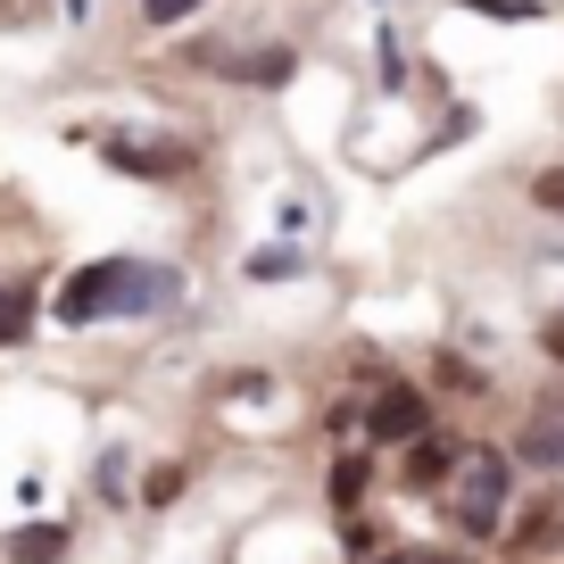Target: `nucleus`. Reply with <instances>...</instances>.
<instances>
[{
	"label": "nucleus",
	"instance_id": "nucleus-1",
	"mask_svg": "<svg viewBox=\"0 0 564 564\" xmlns=\"http://www.w3.org/2000/svg\"><path fill=\"white\" fill-rule=\"evenodd\" d=\"M159 300H175V274L141 258H91L58 282V324H117V316H150Z\"/></svg>",
	"mask_w": 564,
	"mask_h": 564
},
{
	"label": "nucleus",
	"instance_id": "nucleus-2",
	"mask_svg": "<svg viewBox=\"0 0 564 564\" xmlns=\"http://www.w3.org/2000/svg\"><path fill=\"white\" fill-rule=\"evenodd\" d=\"M423 423H432V399H423L415 382H382L373 390V406H366V441H423Z\"/></svg>",
	"mask_w": 564,
	"mask_h": 564
},
{
	"label": "nucleus",
	"instance_id": "nucleus-3",
	"mask_svg": "<svg viewBox=\"0 0 564 564\" xmlns=\"http://www.w3.org/2000/svg\"><path fill=\"white\" fill-rule=\"evenodd\" d=\"M100 159L117 166L124 183H175L183 166H192V150H175V141H124V133H108Z\"/></svg>",
	"mask_w": 564,
	"mask_h": 564
},
{
	"label": "nucleus",
	"instance_id": "nucleus-4",
	"mask_svg": "<svg viewBox=\"0 0 564 564\" xmlns=\"http://www.w3.org/2000/svg\"><path fill=\"white\" fill-rule=\"evenodd\" d=\"M225 75H232V84H249V91H282L291 75H300V51H291V42H265V51L225 58Z\"/></svg>",
	"mask_w": 564,
	"mask_h": 564
},
{
	"label": "nucleus",
	"instance_id": "nucleus-5",
	"mask_svg": "<svg viewBox=\"0 0 564 564\" xmlns=\"http://www.w3.org/2000/svg\"><path fill=\"white\" fill-rule=\"evenodd\" d=\"M498 514H507V465L481 457L474 465V490H465V531H498Z\"/></svg>",
	"mask_w": 564,
	"mask_h": 564
},
{
	"label": "nucleus",
	"instance_id": "nucleus-6",
	"mask_svg": "<svg viewBox=\"0 0 564 564\" xmlns=\"http://www.w3.org/2000/svg\"><path fill=\"white\" fill-rule=\"evenodd\" d=\"M457 474V441H406V481H448Z\"/></svg>",
	"mask_w": 564,
	"mask_h": 564
},
{
	"label": "nucleus",
	"instance_id": "nucleus-7",
	"mask_svg": "<svg viewBox=\"0 0 564 564\" xmlns=\"http://www.w3.org/2000/svg\"><path fill=\"white\" fill-rule=\"evenodd\" d=\"M307 274V249L274 241V249H249V282H300Z\"/></svg>",
	"mask_w": 564,
	"mask_h": 564
},
{
	"label": "nucleus",
	"instance_id": "nucleus-8",
	"mask_svg": "<svg viewBox=\"0 0 564 564\" xmlns=\"http://www.w3.org/2000/svg\"><path fill=\"white\" fill-rule=\"evenodd\" d=\"M25 333H34V291L9 282V291H0V349H18Z\"/></svg>",
	"mask_w": 564,
	"mask_h": 564
},
{
	"label": "nucleus",
	"instance_id": "nucleus-9",
	"mask_svg": "<svg viewBox=\"0 0 564 564\" xmlns=\"http://www.w3.org/2000/svg\"><path fill=\"white\" fill-rule=\"evenodd\" d=\"M58 547H67V531L42 523V531H18V540H9V556H18V564H58Z\"/></svg>",
	"mask_w": 564,
	"mask_h": 564
},
{
	"label": "nucleus",
	"instance_id": "nucleus-10",
	"mask_svg": "<svg viewBox=\"0 0 564 564\" xmlns=\"http://www.w3.org/2000/svg\"><path fill=\"white\" fill-rule=\"evenodd\" d=\"M523 465H564V423H531L523 432Z\"/></svg>",
	"mask_w": 564,
	"mask_h": 564
},
{
	"label": "nucleus",
	"instance_id": "nucleus-11",
	"mask_svg": "<svg viewBox=\"0 0 564 564\" xmlns=\"http://www.w3.org/2000/svg\"><path fill=\"white\" fill-rule=\"evenodd\" d=\"M465 9H481V18H507V25H531V18H540V0H465Z\"/></svg>",
	"mask_w": 564,
	"mask_h": 564
},
{
	"label": "nucleus",
	"instance_id": "nucleus-12",
	"mask_svg": "<svg viewBox=\"0 0 564 564\" xmlns=\"http://www.w3.org/2000/svg\"><path fill=\"white\" fill-rule=\"evenodd\" d=\"M366 498V465H333V507H357Z\"/></svg>",
	"mask_w": 564,
	"mask_h": 564
},
{
	"label": "nucleus",
	"instance_id": "nucleus-13",
	"mask_svg": "<svg viewBox=\"0 0 564 564\" xmlns=\"http://www.w3.org/2000/svg\"><path fill=\"white\" fill-rule=\"evenodd\" d=\"M192 9H208V0H141V25H175V18H192Z\"/></svg>",
	"mask_w": 564,
	"mask_h": 564
},
{
	"label": "nucleus",
	"instance_id": "nucleus-14",
	"mask_svg": "<svg viewBox=\"0 0 564 564\" xmlns=\"http://www.w3.org/2000/svg\"><path fill=\"white\" fill-rule=\"evenodd\" d=\"M531 199H540V208H547V216H564V166H547V175H540V183H531Z\"/></svg>",
	"mask_w": 564,
	"mask_h": 564
},
{
	"label": "nucleus",
	"instance_id": "nucleus-15",
	"mask_svg": "<svg viewBox=\"0 0 564 564\" xmlns=\"http://www.w3.org/2000/svg\"><path fill=\"white\" fill-rule=\"evenodd\" d=\"M175 490H183V465H159V474H150V507H166Z\"/></svg>",
	"mask_w": 564,
	"mask_h": 564
},
{
	"label": "nucleus",
	"instance_id": "nucleus-16",
	"mask_svg": "<svg viewBox=\"0 0 564 564\" xmlns=\"http://www.w3.org/2000/svg\"><path fill=\"white\" fill-rule=\"evenodd\" d=\"M441 382H448V390H481V373L465 366V357H441Z\"/></svg>",
	"mask_w": 564,
	"mask_h": 564
},
{
	"label": "nucleus",
	"instance_id": "nucleus-17",
	"mask_svg": "<svg viewBox=\"0 0 564 564\" xmlns=\"http://www.w3.org/2000/svg\"><path fill=\"white\" fill-rule=\"evenodd\" d=\"M382 84H406V51H399V34H382Z\"/></svg>",
	"mask_w": 564,
	"mask_h": 564
},
{
	"label": "nucleus",
	"instance_id": "nucleus-18",
	"mask_svg": "<svg viewBox=\"0 0 564 564\" xmlns=\"http://www.w3.org/2000/svg\"><path fill=\"white\" fill-rule=\"evenodd\" d=\"M399 564H474V556H457V547H415V556H399Z\"/></svg>",
	"mask_w": 564,
	"mask_h": 564
},
{
	"label": "nucleus",
	"instance_id": "nucleus-19",
	"mask_svg": "<svg viewBox=\"0 0 564 564\" xmlns=\"http://www.w3.org/2000/svg\"><path fill=\"white\" fill-rule=\"evenodd\" d=\"M51 0H0V18H42Z\"/></svg>",
	"mask_w": 564,
	"mask_h": 564
},
{
	"label": "nucleus",
	"instance_id": "nucleus-20",
	"mask_svg": "<svg viewBox=\"0 0 564 564\" xmlns=\"http://www.w3.org/2000/svg\"><path fill=\"white\" fill-rule=\"evenodd\" d=\"M540 340H547V357H564V324H547V333H540Z\"/></svg>",
	"mask_w": 564,
	"mask_h": 564
},
{
	"label": "nucleus",
	"instance_id": "nucleus-21",
	"mask_svg": "<svg viewBox=\"0 0 564 564\" xmlns=\"http://www.w3.org/2000/svg\"><path fill=\"white\" fill-rule=\"evenodd\" d=\"M67 18H75V25H84V18H91V0H67Z\"/></svg>",
	"mask_w": 564,
	"mask_h": 564
}]
</instances>
